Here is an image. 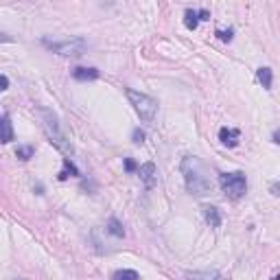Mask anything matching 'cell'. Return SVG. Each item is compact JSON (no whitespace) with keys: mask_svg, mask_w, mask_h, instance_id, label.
I'll use <instances>...</instances> for the list:
<instances>
[{"mask_svg":"<svg viewBox=\"0 0 280 280\" xmlns=\"http://www.w3.org/2000/svg\"><path fill=\"white\" fill-rule=\"evenodd\" d=\"M182 173L184 182L193 195H206L210 191V177L206 171V164L195 156H184L182 160Z\"/></svg>","mask_w":280,"mask_h":280,"instance_id":"cell-1","label":"cell"},{"mask_svg":"<svg viewBox=\"0 0 280 280\" xmlns=\"http://www.w3.org/2000/svg\"><path fill=\"white\" fill-rule=\"evenodd\" d=\"M37 114H39V118H42V127H44V131H46V136H49L51 143L55 145L62 153H66V156H72V153H75V149H72L70 140L64 136L62 127H59V121H57L55 112L46 110V108H39Z\"/></svg>","mask_w":280,"mask_h":280,"instance_id":"cell-2","label":"cell"},{"mask_svg":"<svg viewBox=\"0 0 280 280\" xmlns=\"http://www.w3.org/2000/svg\"><path fill=\"white\" fill-rule=\"evenodd\" d=\"M127 99H129V103L134 105V110L140 116V121L151 123L153 118H156V114H158V101L156 99L147 97V95H143V92H136V90H127Z\"/></svg>","mask_w":280,"mask_h":280,"instance_id":"cell-3","label":"cell"},{"mask_svg":"<svg viewBox=\"0 0 280 280\" xmlns=\"http://www.w3.org/2000/svg\"><path fill=\"white\" fill-rule=\"evenodd\" d=\"M219 184H221L223 193L230 199H241L245 195V191H248V179H245V175L241 171L221 173V175H219Z\"/></svg>","mask_w":280,"mask_h":280,"instance_id":"cell-4","label":"cell"},{"mask_svg":"<svg viewBox=\"0 0 280 280\" xmlns=\"http://www.w3.org/2000/svg\"><path fill=\"white\" fill-rule=\"evenodd\" d=\"M44 44L49 46L53 53H57V55H68V57L83 55L85 49H88L85 39H81V37H72V39H66V42H49V39H44Z\"/></svg>","mask_w":280,"mask_h":280,"instance_id":"cell-5","label":"cell"},{"mask_svg":"<svg viewBox=\"0 0 280 280\" xmlns=\"http://www.w3.org/2000/svg\"><path fill=\"white\" fill-rule=\"evenodd\" d=\"M138 175H140V179L145 182L147 189H153V186H156V179H158V169H156V164H153V162L143 164V166L138 169Z\"/></svg>","mask_w":280,"mask_h":280,"instance_id":"cell-6","label":"cell"},{"mask_svg":"<svg viewBox=\"0 0 280 280\" xmlns=\"http://www.w3.org/2000/svg\"><path fill=\"white\" fill-rule=\"evenodd\" d=\"M199 20H210V13L208 11H193L189 9L184 13V24H186V29H191V31H195L197 29V22Z\"/></svg>","mask_w":280,"mask_h":280,"instance_id":"cell-7","label":"cell"},{"mask_svg":"<svg viewBox=\"0 0 280 280\" xmlns=\"http://www.w3.org/2000/svg\"><path fill=\"white\" fill-rule=\"evenodd\" d=\"M239 129H228V127H221L219 129V140L225 145V147H237L239 145Z\"/></svg>","mask_w":280,"mask_h":280,"instance_id":"cell-8","label":"cell"},{"mask_svg":"<svg viewBox=\"0 0 280 280\" xmlns=\"http://www.w3.org/2000/svg\"><path fill=\"white\" fill-rule=\"evenodd\" d=\"M72 77L77 79V81H95V79H99V70L97 68H75L72 70Z\"/></svg>","mask_w":280,"mask_h":280,"instance_id":"cell-9","label":"cell"},{"mask_svg":"<svg viewBox=\"0 0 280 280\" xmlns=\"http://www.w3.org/2000/svg\"><path fill=\"white\" fill-rule=\"evenodd\" d=\"M204 217H206V221H208L210 228H219V225H221V215H219V210L215 206H206Z\"/></svg>","mask_w":280,"mask_h":280,"instance_id":"cell-10","label":"cell"},{"mask_svg":"<svg viewBox=\"0 0 280 280\" xmlns=\"http://www.w3.org/2000/svg\"><path fill=\"white\" fill-rule=\"evenodd\" d=\"M13 140V127L7 116H0V143H11Z\"/></svg>","mask_w":280,"mask_h":280,"instance_id":"cell-11","label":"cell"},{"mask_svg":"<svg viewBox=\"0 0 280 280\" xmlns=\"http://www.w3.org/2000/svg\"><path fill=\"white\" fill-rule=\"evenodd\" d=\"M256 77H258V81L263 83L265 90H271V79H274V72H271V68H258Z\"/></svg>","mask_w":280,"mask_h":280,"instance_id":"cell-12","label":"cell"},{"mask_svg":"<svg viewBox=\"0 0 280 280\" xmlns=\"http://www.w3.org/2000/svg\"><path fill=\"white\" fill-rule=\"evenodd\" d=\"M70 175H79V171H77V166L72 164L68 158H66V160H64V169L59 171V175H57V177H59V179H62V182H64V179H68Z\"/></svg>","mask_w":280,"mask_h":280,"instance_id":"cell-13","label":"cell"},{"mask_svg":"<svg viewBox=\"0 0 280 280\" xmlns=\"http://www.w3.org/2000/svg\"><path fill=\"white\" fill-rule=\"evenodd\" d=\"M186 280H217L215 271H189Z\"/></svg>","mask_w":280,"mask_h":280,"instance_id":"cell-14","label":"cell"},{"mask_svg":"<svg viewBox=\"0 0 280 280\" xmlns=\"http://www.w3.org/2000/svg\"><path fill=\"white\" fill-rule=\"evenodd\" d=\"M112 280H140V276L134 269H118L116 274L112 276Z\"/></svg>","mask_w":280,"mask_h":280,"instance_id":"cell-15","label":"cell"},{"mask_svg":"<svg viewBox=\"0 0 280 280\" xmlns=\"http://www.w3.org/2000/svg\"><path fill=\"white\" fill-rule=\"evenodd\" d=\"M108 232L110 235H114L118 239H123L125 237V230H123V225L116 221V219H110V223H108Z\"/></svg>","mask_w":280,"mask_h":280,"instance_id":"cell-16","label":"cell"},{"mask_svg":"<svg viewBox=\"0 0 280 280\" xmlns=\"http://www.w3.org/2000/svg\"><path fill=\"white\" fill-rule=\"evenodd\" d=\"M16 156L26 162V160L33 158V147H18V149H16Z\"/></svg>","mask_w":280,"mask_h":280,"instance_id":"cell-17","label":"cell"},{"mask_svg":"<svg viewBox=\"0 0 280 280\" xmlns=\"http://www.w3.org/2000/svg\"><path fill=\"white\" fill-rule=\"evenodd\" d=\"M217 35H219V39H223V42H230V39H232V29H228V31H217Z\"/></svg>","mask_w":280,"mask_h":280,"instance_id":"cell-18","label":"cell"},{"mask_svg":"<svg viewBox=\"0 0 280 280\" xmlns=\"http://www.w3.org/2000/svg\"><path fill=\"white\" fill-rule=\"evenodd\" d=\"M134 143H145V131H140V129H134Z\"/></svg>","mask_w":280,"mask_h":280,"instance_id":"cell-19","label":"cell"},{"mask_svg":"<svg viewBox=\"0 0 280 280\" xmlns=\"http://www.w3.org/2000/svg\"><path fill=\"white\" fill-rule=\"evenodd\" d=\"M125 171H136V162H134V160H131V158H127V160H125Z\"/></svg>","mask_w":280,"mask_h":280,"instance_id":"cell-20","label":"cell"},{"mask_svg":"<svg viewBox=\"0 0 280 280\" xmlns=\"http://www.w3.org/2000/svg\"><path fill=\"white\" fill-rule=\"evenodd\" d=\"M7 88H9V79H7L5 75H0V92H5Z\"/></svg>","mask_w":280,"mask_h":280,"instance_id":"cell-21","label":"cell"},{"mask_svg":"<svg viewBox=\"0 0 280 280\" xmlns=\"http://www.w3.org/2000/svg\"><path fill=\"white\" fill-rule=\"evenodd\" d=\"M9 39H11V37H7L5 33H0V44H3V42H9Z\"/></svg>","mask_w":280,"mask_h":280,"instance_id":"cell-22","label":"cell"},{"mask_svg":"<svg viewBox=\"0 0 280 280\" xmlns=\"http://www.w3.org/2000/svg\"><path fill=\"white\" fill-rule=\"evenodd\" d=\"M271 280H280V278H278V276H274V278H271Z\"/></svg>","mask_w":280,"mask_h":280,"instance_id":"cell-23","label":"cell"}]
</instances>
